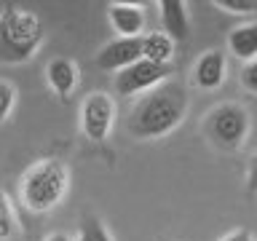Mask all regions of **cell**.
<instances>
[{"mask_svg": "<svg viewBox=\"0 0 257 241\" xmlns=\"http://www.w3.org/2000/svg\"><path fill=\"white\" fill-rule=\"evenodd\" d=\"M188 110V91L177 80H166L137 99L126 118V132L134 140H158L182 124Z\"/></svg>", "mask_w": 257, "mask_h": 241, "instance_id": "6da1fadb", "label": "cell"}, {"mask_svg": "<svg viewBox=\"0 0 257 241\" xmlns=\"http://www.w3.org/2000/svg\"><path fill=\"white\" fill-rule=\"evenodd\" d=\"M43 46V24L32 11L6 6L0 14V62L24 64Z\"/></svg>", "mask_w": 257, "mask_h": 241, "instance_id": "7a4b0ae2", "label": "cell"}, {"mask_svg": "<svg viewBox=\"0 0 257 241\" xmlns=\"http://www.w3.org/2000/svg\"><path fill=\"white\" fill-rule=\"evenodd\" d=\"M70 185V174L67 166L56 158H46L38 161L27 174L22 177L19 193H22V204L35 214L51 212L67 193Z\"/></svg>", "mask_w": 257, "mask_h": 241, "instance_id": "3957f363", "label": "cell"}, {"mask_svg": "<svg viewBox=\"0 0 257 241\" xmlns=\"http://www.w3.org/2000/svg\"><path fill=\"white\" fill-rule=\"evenodd\" d=\"M204 132L225 153L241 150L249 137V112L244 104L238 102H222L214 110H209V115L204 120Z\"/></svg>", "mask_w": 257, "mask_h": 241, "instance_id": "277c9868", "label": "cell"}, {"mask_svg": "<svg viewBox=\"0 0 257 241\" xmlns=\"http://www.w3.org/2000/svg\"><path fill=\"white\" fill-rule=\"evenodd\" d=\"M169 75H172V64H156V62L140 59V62H134L132 67L120 70L115 75V91L120 96L150 91V88L166 83Z\"/></svg>", "mask_w": 257, "mask_h": 241, "instance_id": "5b68a950", "label": "cell"}, {"mask_svg": "<svg viewBox=\"0 0 257 241\" xmlns=\"http://www.w3.org/2000/svg\"><path fill=\"white\" fill-rule=\"evenodd\" d=\"M112 120H115V102H112V96L94 91L83 99V104H80V129H83V134L91 142L107 140Z\"/></svg>", "mask_w": 257, "mask_h": 241, "instance_id": "8992f818", "label": "cell"}, {"mask_svg": "<svg viewBox=\"0 0 257 241\" xmlns=\"http://www.w3.org/2000/svg\"><path fill=\"white\" fill-rule=\"evenodd\" d=\"M142 59V35L140 38H115L96 54L99 70H126Z\"/></svg>", "mask_w": 257, "mask_h": 241, "instance_id": "52a82bcc", "label": "cell"}, {"mask_svg": "<svg viewBox=\"0 0 257 241\" xmlns=\"http://www.w3.org/2000/svg\"><path fill=\"white\" fill-rule=\"evenodd\" d=\"M225 70H228L225 54L222 51H206V54L198 56L196 67H193V80H196V86L204 88V91H214V88L222 86Z\"/></svg>", "mask_w": 257, "mask_h": 241, "instance_id": "ba28073f", "label": "cell"}, {"mask_svg": "<svg viewBox=\"0 0 257 241\" xmlns=\"http://www.w3.org/2000/svg\"><path fill=\"white\" fill-rule=\"evenodd\" d=\"M107 19L112 30L120 32V38H140V32L145 30V11L137 3H110Z\"/></svg>", "mask_w": 257, "mask_h": 241, "instance_id": "9c48e42d", "label": "cell"}, {"mask_svg": "<svg viewBox=\"0 0 257 241\" xmlns=\"http://www.w3.org/2000/svg\"><path fill=\"white\" fill-rule=\"evenodd\" d=\"M161 24H164V35H169L174 43H182L190 35V16L188 6L182 0H161Z\"/></svg>", "mask_w": 257, "mask_h": 241, "instance_id": "30bf717a", "label": "cell"}, {"mask_svg": "<svg viewBox=\"0 0 257 241\" xmlns=\"http://www.w3.org/2000/svg\"><path fill=\"white\" fill-rule=\"evenodd\" d=\"M46 80H48V86L54 88L56 96L67 99V96L75 91V86H78L75 62L67 59V56H54V59L48 62V67H46Z\"/></svg>", "mask_w": 257, "mask_h": 241, "instance_id": "8fae6325", "label": "cell"}, {"mask_svg": "<svg viewBox=\"0 0 257 241\" xmlns=\"http://www.w3.org/2000/svg\"><path fill=\"white\" fill-rule=\"evenodd\" d=\"M228 48H230L233 56H238V59H244V62L257 59V22L241 24V27L230 30Z\"/></svg>", "mask_w": 257, "mask_h": 241, "instance_id": "7c38bea8", "label": "cell"}, {"mask_svg": "<svg viewBox=\"0 0 257 241\" xmlns=\"http://www.w3.org/2000/svg\"><path fill=\"white\" fill-rule=\"evenodd\" d=\"M174 54V40L164 32H150L142 35V59L156 62V64H172Z\"/></svg>", "mask_w": 257, "mask_h": 241, "instance_id": "4fadbf2b", "label": "cell"}, {"mask_svg": "<svg viewBox=\"0 0 257 241\" xmlns=\"http://www.w3.org/2000/svg\"><path fill=\"white\" fill-rule=\"evenodd\" d=\"M75 241H112V238H110L107 228L99 222V217L86 214L78 225V238Z\"/></svg>", "mask_w": 257, "mask_h": 241, "instance_id": "5bb4252c", "label": "cell"}, {"mask_svg": "<svg viewBox=\"0 0 257 241\" xmlns=\"http://www.w3.org/2000/svg\"><path fill=\"white\" fill-rule=\"evenodd\" d=\"M16 233V217L11 209V201H8L6 190H0V241H8Z\"/></svg>", "mask_w": 257, "mask_h": 241, "instance_id": "9a60e30c", "label": "cell"}, {"mask_svg": "<svg viewBox=\"0 0 257 241\" xmlns=\"http://www.w3.org/2000/svg\"><path fill=\"white\" fill-rule=\"evenodd\" d=\"M14 104H16V88H14V83L0 80V124L11 115Z\"/></svg>", "mask_w": 257, "mask_h": 241, "instance_id": "2e32d148", "label": "cell"}, {"mask_svg": "<svg viewBox=\"0 0 257 241\" xmlns=\"http://www.w3.org/2000/svg\"><path fill=\"white\" fill-rule=\"evenodd\" d=\"M217 6L228 14H252L257 11V0H217Z\"/></svg>", "mask_w": 257, "mask_h": 241, "instance_id": "e0dca14e", "label": "cell"}, {"mask_svg": "<svg viewBox=\"0 0 257 241\" xmlns=\"http://www.w3.org/2000/svg\"><path fill=\"white\" fill-rule=\"evenodd\" d=\"M238 78H241V86H244L249 94H257V59L246 62L244 67H241Z\"/></svg>", "mask_w": 257, "mask_h": 241, "instance_id": "ac0fdd59", "label": "cell"}, {"mask_svg": "<svg viewBox=\"0 0 257 241\" xmlns=\"http://www.w3.org/2000/svg\"><path fill=\"white\" fill-rule=\"evenodd\" d=\"M246 193L257 196V153L249 158V166H246Z\"/></svg>", "mask_w": 257, "mask_h": 241, "instance_id": "d6986e66", "label": "cell"}, {"mask_svg": "<svg viewBox=\"0 0 257 241\" xmlns=\"http://www.w3.org/2000/svg\"><path fill=\"white\" fill-rule=\"evenodd\" d=\"M222 241H254L252 238V233H249L246 228H238V230H233V233H228Z\"/></svg>", "mask_w": 257, "mask_h": 241, "instance_id": "ffe728a7", "label": "cell"}, {"mask_svg": "<svg viewBox=\"0 0 257 241\" xmlns=\"http://www.w3.org/2000/svg\"><path fill=\"white\" fill-rule=\"evenodd\" d=\"M46 241H70V238H67V233H54V236H48Z\"/></svg>", "mask_w": 257, "mask_h": 241, "instance_id": "44dd1931", "label": "cell"}]
</instances>
